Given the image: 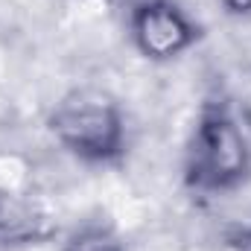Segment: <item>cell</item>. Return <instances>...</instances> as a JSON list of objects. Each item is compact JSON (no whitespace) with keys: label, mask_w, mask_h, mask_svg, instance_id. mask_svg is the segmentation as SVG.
Listing matches in <instances>:
<instances>
[{"label":"cell","mask_w":251,"mask_h":251,"mask_svg":"<svg viewBox=\"0 0 251 251\" xmlns=\"http://www.w3.org/2000/svg\"><path fill=\"white\" fill-rule=\"evenodd\" d=\"M59 251H128L123 234L108 219H82L59 243Z\"/></svg>","instance_id":"obj_5"},{"label":"cell","mask_w":251,"mask_h":251,"mask_svg":"<svg viewBox=\"0 0 251 251\" xmlns=\"http://www.w3.org/2000/svg\"><path fill=\"white\" fill-rule=\"evenodd\" d=\"M231 243H234V249L237 251H251V222L249 225H243V228L231 237Z\"/></svg>","instance_id":"obj_7"},{"label":"cell","mask_w":251,"mask_h":251,"mask_svg":"<svg viewBox=\"0 0 251 251\" xmlns=\"http://www.w3.org/2000/svg\"><path fill=\"white\" fill-rule=\"evenodd\" d=\"M59 234L53 213L32 196L0 187V251H24L50 243Z\"/></svg>","instance_id":"obj_4"},{"label":"cell","mask_w":251,"mask_h":251,"mask_svg":"<svg viewBox=\"0 0 251 251\" xmlns=\"http://www.w3.org/2000/svg\"><path fill=\"white\" fill-rule=\"evenodd\" d=\"M126 35L140 59L170 64L201 41V24L178 0H137L126 9Z\"/></svg>","instance_id":"obj_3"},{"label":"cell","mask_w":251,"mask_h":251,"mask_svg":"<svg viewBox=\"0 0 251 251\" xmlns=\"http://www.w3.org/2000/svg\"><path fill=\"white\" fill-rule=\"evenodd\" d=\"M108 3H123L126 9H128V6H131V3H137V0H108Z\"/></svg>","instance_id":"obj_8"},{"label":"cell","mask_w":251,"mask_h":251,"mask_svg":"<svg viewBox=\"0 0 251 251\" xmlns=\"http://www.w3.org/2000/svg\"><path fill=\"white\" fill-rule=\"evenodd\" d=\"M53 143L85 167H114L128 149V123L117 97L100 88H70L47 111Z\"/></svg>","instance_id":"obj_2"},{"label":"cell","mask_w":251,"mask_h":251,"mask_svg":"<svg viewBox=\"0 0 251 251\" xmlns=\"http://www.w3.org/2000/svg\"><path fill=\"white\" fill-rule=\"evenodd\" d=\"M225 18L234 21H251V0H216Z\"/></svg>","instance_id":"obj_6"},{"label":"cell","mask_w":251,"mask_h":251,"mask_svg":"<svg viewBox=\"0 0 251 251\" xmlns=\"http://www.w3.org/2000/svg\"><path fill=\"white\" fill-rule=\"evenodd\" d=\"M251 181V126L225 94H207L190 126L181 184L199 199L231 196Z\"/></svg>","instance_id":"obj_1"}]
</instances>
